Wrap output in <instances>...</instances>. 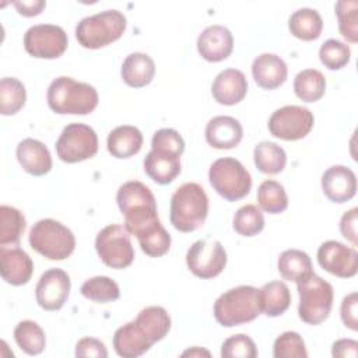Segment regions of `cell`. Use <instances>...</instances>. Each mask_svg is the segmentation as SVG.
Masks as SVG:
<instances>
[{
	"label": "cell",
	"mask_w": 358,
	"mask_h": 358,
	"mask_svg": "<svg viewBox=\"0 0 358 358\" xmlns=\"http://www.w3.org/2000/svg\"><path fill=\"white\" fill-rule=\"evenodd\" d=\"M116 201L124 217V228L134 235L141 250L150 257H161L171 248V235L158 218L157 201L148 186L138 180L123 183Z\"/></svg>",
	"instance_id": "1"
},
{
	"label": "cell",
	"mask_w": 358,
	"mask_h": 358,
	"mask_svg": "<svg viewBox=\"0 0 358 358\" xmlns=\"http://www.w3.org/2000/svg\"><path fill=\"white\" fill-rule=\"evenodd\" d=\"M48 105L57 115H88L98 106L96 90L71 77L60 76L48 88Z\"/></svg>",
	"instance_id": "2"
},
{
	"label": "cell",
	"mask_w": 358,
	"mask_h": 358,
	"mask_svg": "<svg viewBox=\"0 0 358 358\" xmlns=\"http://www.w3.org/2000/svg\"><path fill=\"white\" fill-rule=\"evenodd\" d=\"M208 214V197L204 189L194 182L179 186L171 197L169 220L175 229L193 232L203 227Z\"/></svg>",
	"instance_id": "3"
},
{
	"label": "cell",
	"mask_w": 358,
	"mask_h": 358,
	"mask_svg": "<svg viewBox=\"0 0 358 358\" xmlns=\"http://www.w3.org/2000/svg\"><path fill=\"white\" fill-rule=\"evenodd\" d=\"M262 313L259 289L239 285L221 294L214 302V317L224 327H234L255 320Z\"/></svg>",
	"instance_id": "4"
},
{
	"label": "cell",
	"mask_w": 358,
	"mask_h": 358,
	"mask_svg": "<svg viewBox=\"0 0 358 358\" xmlns=\"http://www.w3.org/2000/svg\"><path fill=\"white\" fill-rule=\"evenodd\" d=\"M126 17L119 10H105L83 18L76 27V38L85 49H99L117 41L126 31Z\"/></svg>",
	"instance_id": "5"
},
{
	"label": "cell",
	"mask_w": 358,
	"mask_h": 358,
	"mask_svg": "<svg viewBox=\"0 0 358 358\" xmlns=\"http://www.w3.org/2000/svg\"><path fill=\"white\" fill-rule=\"evenodd\" d=\"M28 239L31 248L49 260H64L76 249L74 234L66 225L52 218L35 222Z\"/></svg>",
	"instance_id": "6"
},
{
	"label": "cell",
	"mask_w": 358,
	"mask_h": 358,
	"mask_svg": "<svg viewBox=\"0 0 358 358\" xmlns=\"http://www.w3.org/2000/svg\"><path fill=\"white\" fill-rule=\"evenodd\" d=\"M296 288L299 294V319L312 326L323 323L333 308L334 292L331 284L313 273L296 282Z\"/></svg>",
	"instance_id": "7"
},
{
	"label": "cell",
	"mask_w": 358,
	"mask_h": 358,
	"mask_svg": "<svg viewBox=\"0 0 358 358\" xmlns=\"http://www.w3.org/2000/svg\"><path fill=\"white\" fill-rule=\"evenodd\" d=\"M208 180L213 189L228 201L246 197L252 189V176L241 161L225 157L215 159L208 169Z\"/></svg>",
	"instance_id": "8"
},
{
	"label": "cell",
	"mask_w": 358,
	"mask_h": 358,
	"mask_svg": "<svg viewBox=\"0 0 358 358\" xmlns=\"http://www.w3.org/2000/svg\"><path fill=\"white\" fill-rule=\"evenodd\" d=\"M95 250L102 263L110 268H126L134 260L130 234L119 224L108 225L98 232L95 238Z\"/></svg>",
	"instance_id": "9"
},
{
	"label": "cell",
	"mask_w": 358,
	"mask_h": 358,
	"mask_svg": "<svg viewBox=\"0 0 358 358\" xmlns=\"http://www.w3.org/2000/svg\"><path fill=\"white\" fill-rule=\"evenodd\" d=\"M98 152V136L84 123L67 124L56 141L57 157L67 164H76L92 158Z\"/></svg>",
	"instance_id": "10"
},
{
	"label": "cell",
	"mask_w": 358,
	"mask_h": 358,
	"mask_svg": "<svg viewBox=\"0 0 358 358\" xmlns=\"http://www.w3.org/2000/svg\"><path fill=\"white\" fill-rule=\"evenodd\" d=\"M313 123V113L308 108L287 105L271 113L267 126L271 136L285 141H295L306 137Z\"/></svg>",
	"instance_id": "11"
},
{
	"label": "cell",
	"mask_w": 358,
	"mask_h": 358,
	"mask_svg": "<svg viewBox=\"0 0 358 358\" xmlns=\"http://www.w3.org/2000/svg\"><path fill=\"white\" fill-rule=\"evenodd\" d=\"M186 264L196 277L210 280L225 268L227 252L220 241L199 239L187 249Z\"/></svg>",
	"instance_id": "12"
},
{
	"label": "cell",
	"mask_w": 358,
	"mask_h": 358,
	"mask_svg": "<svg viewBox=\"0 0 358 358\" xmlns=\"http://www.w3.org/2000/svg\"><path fill=\"white\" fill-rule=\"evenodd\" d=\"M69 45L66 31L53 24H38L27 29L24 48L28 55L36 59H57Z\"/></svg>",
	"instance_id": "13"
},
{
	"label": "cell",
	"mask_w": 358,
	"mask_h": 358,
	"mask_svg": "<svg viewBox=\"0 0 358 358\" xmlns=\"http://www.w3.org/2000/svg\"><path fill=\"white\" fill-rule=\"evenodd\" d=\"M317 263L336 277L351 278L358 271V253L338 241H326L317 249Z\"/></svg>",
	"instance_id": "14"
},
{
	"label": "cell",
	"mask_w": 358,
	"mask_h": 358,
	"mask_svg": "<svg viewBox=\"0 0 358 358\" xmlns=\"http://www.w3.org/2000/svg\"><path fill=\"white\" fill-rule=\"evenodd\" d=\"M70 289L71 281L69 274L62 268H49L41 275L35 287L36 302L48 312L59 310L66 303Z\"/></svg>",
	"instance_id": "15"
},
{
	"label": "cell",
	"mask_w": 358,
	"mask_h": 358,
	"mask_svg": "<svg viewBox=\"0 0 358 358\" xmlns=\"http://www.w3.org/2000/svg\"><path fill=\"white\" fill-rule=\"evenodd\" d=\"M199 55L211 63L225 60L234 49V36L224 25H210L201 31L197 38Z\"/></svg>",
	"instance_id": "16"
},
{
	"label": "cell",
	"mask_w": 358,
	"mask_h": 358,
	"mask_svg": "<svg viewBox=\"0 0 358 358\" xmlns=\"http://www.w3.org/2000/svg\"><path fill=\"white\" fill-rule=\"evenodd\" d=\"M323 194L337 204L351 200L357 193V176L348 166L333 165L322 175Z\"/></svg>",
	"instance_id": "17"
},
{
	"label": "cell",
	"mask_w": 358,
	"mask_h": 358,
	"mask_svg": "<svg viewBox=\"0 0 358 358\" xmlns=\"http://www.w3.org/2000/svg\"><path fill=\"white\" fill-rule=\"evenodd\" d=\"M34 273V262L29 255L14 246L7 249L0 248V274L1 278L11 285H25Z\"/></svg>",
	"instance_id": "18"
},
{
	"label": "cell",
	"mask_w": 358,
	"mask_h": 358,
	"mask_svg": "<svg viewBox=\"0 0 358 358\" xmlns=\"http://www.w3.org/2000/svg\"><path fill=\"white\" fill-rule=\"evenodd\" d=\"M211 94L221 105L232 106L242 102L248 94L246 76L238 69L222 70L213 81Z\"/></svg>",
	"instance_id": "19"
},
{
	"label": "cell",
	"mask_w": 358,
	"mask_h": 358,
	"mask_svg": "<svg viewBox=\"0 0 358 358\" xmlns=\"http://www.w3.org/2000/svg\"><path fill=\"white\" fill-rule=\"evenodd\" d=\"M206 141L217 150L235 148L243 137V129L239 120L232 116H215L206 126Z\"/></svg>",
	"instance_id": "20"
},
{
	"label": "cell",
	"mask_w": 358,
	"mask_h": 358,
	"mask_svg": "<svg viewBox=\"0 0 358 358\" xmlns=\"http://www.w3.org/2000/svg\"><path fill=\"white\" fill-rule=\"evenodd\" d=\"M252 76L260 88L275 90L285 83L288 67L280 56L262 53L252 63Z\"/></svg>",
	"instance_id": "21"
},
{
	"label": "cell",
	"mask_w": 358,
	"mask_h": 358,
	"mask_svg": "<svg viewBox=\"0 0 358 358\" xmlns=\"http://www.w3.org/2000/svg\"><path fill=\"white\" fill-rule=\"evenodd\" d=\"M21 168L32 176H43L52 169V157L48 147L35 138H24L15 150Z\"/></svg>",
	"instance_id": "22"
},
{
	"label": "cell",
	"mask_w": 358,
	"mask_h": 358,
	"mask_svg": "<svg viewBox=\"0 0 358 358\" xmlns=\"http://www.w3.org/2000/svg\"><path fill=\"white\" fill-rule=\"evenodd\" d=\"M152 343L138 329L136 322L120 326L113 334V348L119 357L136 358L145 354Z\"/></svg>",
	"instance_id": "23"
},
{
	"label": "cell",
	"mask_w": 358,
	"mask_h": 358,
	"mask_svg": "<svg viewBox=\"0 0 358 358\" xmlns=\"http://www.w3.org/2000/svg\"><path fill=\"white\" fill-rule=\"evenodd\" d=\"M144 172L158 185H169L180 173V157L151 150L143 161Z\"/></svg>",
	"instance_id": "24"
},
{
	"label": "cell",
	"mask_w": 358,
	"mask_h": 358,
	"mask_svg": "<svg viewBox=\"0 0 358 358\" xmlns=\"http://www.w3.org/2000/svg\"><path fill=\"white\" fill-rule=\"evenodd\" d=\"M120 74L123 81L131 88H143L148 85L155 74V63L147 55L134 52L123 60Z\"/></svg>",
	"instance_id": "25"
},
{
	"label": "cell",
	"mask_w": 358,
	"mask_h": 358,
	"mask_svg": "<svg viewBox=\"0 0 358 358\" xmlns=\"http://www.w3.org/2000/svg\"><path fill=\"white\" fill-rule=\"evenodd\" d=\"M108 151L112 157L123 159L136 155L143 147V134L136 126L123 124L113 129L106 140Z\"/></svg>",
	"instance_id": "26"
},
{
	"label": "cell",
	"mask_w": 358,
	"mask_h": 358,
	"mask_svg": "<svg viewBox=\"0 0 358 358\" xmlns=\"http://www.w3.org/2000/svg\"><path fill=\"white\" fill-rule=\"evenodd\" d=\"M134 322L152 344L161 341L171 330V317L162 306H147L141 309Z\"/></svg>",
	"instance_id": "27"
},
{
	"label": "cell",
	"mask_w": 358,
	"mask_h": 358,
	"mask_svg": "<svg viewBox=\"0 0 358 358\" xmlns=\"http://www.w3.org/2000/svg\"><path fill=\"white\" fill-rule=\"evenodd\" d=\"M262 313L270 317L281 316L291 305L289 288L282 281H270L259 289Z\"/></svg>",
	"instance_id": "28"
},
{
	"label": "cell",
	"mask_w": 358,
	"mask_h": 358,
	"mask_svg": "<svg viewBox=\"0 0 358 358\" xmlns=\"http://www.w3.org/2000/svg\"><path fill=\"white\" fill-rule=\"evenodd\" d=\"M280 275L287 281L299 282L305 277L313 274L312 260L308 253L299 249H287L278 256L277 262Z\"/></svg>",
	"instance_id": "29"
},
{
	"label": "cell",
	"mask_w": 358,
	"mask_h": 358,
	"mask_svg": "<svg viewBox=\"0 0 358 358\" xmlns=\"http://www.w3.org/2000/svg\"><path fill=\"white\" fill-rule=\"evenodd\" d=\"M289 32L301 41H315L323 29V20L313 8H298L288 20Z\"/></svg>",
	"instance_id": "30"
},
{
	"label": "cell",
	"mask_w": 358,
	"mask_h": 358,
	"mask_svg": "<svg viewBox=\"0 0 358 358\" xmlns=\"http://www.w3.org/2000/svg\"><path fill=\"white\" fill-rule=\"evenodd\" d=\"M256 168L267 175H277L284 171L287 164L285 151L273 141H260L253 150Z\"/></svg>",
	"instance_id": "31"
},
{
	"label": "cell",
	"mask_w": 358,
	"mask_h": 358,
	"mask_svg": "<svg viewBox=\"0 0 358 358\" xmlns=\"http://www.w3.org/2000/svg\"><path fill=\"white\" fill-rule=\"evenodd\" d=\"M25 228V217L18 208L0 206V246H18Z\"/></svg>",
	"instance_id": "32"
},
{
	"label": "cell",
	"mask_w": 358,
	"mask_h": 358,
	"mask_svg": "<svg viewBox=\"0 0 358 358\" xmlns=\"http://www.w3.org/2000/svg\"><path fill=\"white\" fill-rule=\"evenodd\" d=\"M294 91L301 101L316 102L324 95L326 78L316 69L302 70L294 80Z\"/></svg>",
	"instance_id": "33"
},
{
	"label": "cell",
	"mask_w": 358,
	"mask_h": 358,
	"mask_svg": "<svg viewBox=\"0 0 358 358\" xmlns=\"http://www.w3.org/2000/svg\"><path fill=\"white\" fill-rule=\"evenodd\" d=\"M17 345L28 355H38L45 350L46 337L42 327L34 320H21L14 327Z\"/></svg>",
	"instance_id": "34"
},
{
	"label": "cell",
	"mask_w": 358,
	"mask_h": 358,
	"mask_svg": "<svg viewBox=\"0 0 358 358\" xmlns=\"http://www.w3.org/2000/svg\"><path fill=\"white\" fill-rule=\"evenodd\" d=\"M27 101V90L15 77H3L0 81V113L11 116L20 112Z\"/></svg>",
	"instance_id": "35"
},
{
	"label": "cell",
	"mask_w": 358,
	"mask_h": 358,
	"mask_svg": "<svg viewBox=\"0 0 358 358\" xmlns=\"http://www.w3.org/2000/svg\"><path fill=\"white\" fill-rule=\"evenodd\" d=\"M257 203L263 211L268 214H280L288 207V196L280 182L267 179L259 185Z\"/></svg>",
	"instance_id": "36"
},
{
	"label": "cell",
	"mask_w": 358,
	"mask_h": 358,
	"mask_svg": "<svg viewBox=\"0 0 358 358\" xmlns=\"http://www.w3.org/2000/svg\"><path fill=\"white\" fill-rule=\"evenodd\" d=\"M80 291L84 298L98 303H108L119 299L120 296L119 285L106 275H96L85 280Z\"/></svg>",
	"instance_id": "37"
},
{
	"label": "cell",
	"mask_w": 358,
	"mask_h": 358,
	"mask_svg": "<svg viewBox=\"0 0 358 358\" xmlns=\"http://www.w3.org/2000/svg\"><path fill=\"white\" fill-rule=\"evenodd\" d=\"M232 228L242 236H255L264 228L263 213L255 204H245L235 213Z\"/></svg>",
	"instance_id": "38"
},
{
	"label": "cell",
	"mask_w": 358,
	"mask_h": 358,
	"mask_svg": "<svg viewBox=\"0 0 358 358\" xmlns=\"http://www.w3.org/2000/svg\"><path fill=\"white\" fill-rule=\"evenodd\" d=\"M338 29L344 39L351 43L358 41V3L355 0H340L336 3Z\"/></svg>",
	"instance_id": "39"
},
{
	"label": "cell",
	"mask_w": 358,
	"mask_h": 358,
	"mask_svg": "<svg viewBox=\"0 0 358 358\" xmlns=\"http://www.w3.org/2000/svg\"><path fill=\"white\" fill-rule=\"evenodd\" d=\"M319 59L329 70H340L350 63L351 50L347 43L338 39H327L319 49Z\"/></svg>",
	"instance_id": "40"
},
{
	"label": "cell",
	"mask_w": 358,
	"mask_h": 358,
	"mask_svg": "<svg viewBox=\"0 0 358 358\" xmlns=\"http://www.w3.org/2000/svg\"><path fill=\"white\" fill-rule=\"evenodd\" d=\"M274 358H306L308 351L302 337L296 331L280 334L273 345Z\"/></svg>",
	"instance_id": "41"
},
{
	"label": "cell",
	"mask_w": 358,
	"mask_h": 358,
	"mask_svg": "<svg viewBox=\"0 0 358 358\" xmlns=\"http://www.w3.org/2000/svg\"><path fill=\"white\" fill-rule=\"evenodd\" d=\"M257 354L255 341L242 333L228 337L221 345L222 358H256Z\"/></svg>",
	"instance_id": "42"
},
{
	"label": "cell",
	"mask_w": 358,
	"mask_h": 358,
	"mask_svg": "<svg viewBox=\"0 0 358 358\" xmlns=\"http://www.w3.org/2000/svg\"><path fill=\"white\" fill-rule=\"evenodd\" d=\"M151 150L180 157L185 151V141L179 131H176L175 129L165 127L154 133L151 140Z\"/></svg>",
	"instance_id": "43"
},
{
	"label": "cell",
	"mask_w": 358,
	"mask_h": 358,
	"mask_svg": "<svg viewBox=\"0 0 358 358\" xmlns=\"http://www.w3.org/2000/svg\"><path fill=\"white\" fill-rule=\"evenodd\" d=\"M357 306H358V294L354 291L343 298L341 308H340V316H341L344 326L354 331L358 330Z\"/></svg>",
	"instance_id": "44"
},
{
	"label": "cell",
	"mask_w": 358,
	"mask_h": 358,
	"mask_svg": "<svg viewBox=\"0 0 358 358\" xmlns=\"http://www.w3.org/2000/svg\"><path fill=\"white\" fill-rule=\"evenodd\" d=\"M76 357H95V358H106L108 350L105 344L94 337H84L78 340L76 345Z\"/></svg>",
	"instance_id": "45"
},
{
	"label": "cell",
	"mask_w": 358,
	"mask_h": 358,
	"mask_svg": "<svg viewBox=\"0 0 358 358\" xmlns=\"http://www.w3.org/2000/svg\"><path fill=\"white\" fill-rule=\"evenodd\" d=\"M357 220H358V208L354 207L345 211L340 220V231L341 235L350 241L354 246H357Z\"/></svg>",
	"instance_id": "46"
},
{
	"label": "cell",
	"mask_w": 358,
	"mask_h": 358,
	"mask_svg": "<svg viewBox=\"0 0 358 358\" xmlns=\"http://www.w3.org/2000/svg\"><path fill=\"white\" fill-rule=\"evenodd\" d=\"M331 355L337 358H355L358 355V341L352 338H340L334 341Z\"/></svg>",
	"instance_id": "47"
},
{
	"label": "cell",
	"mask_w": 358,
	"mask_h": 358,
	"mask_svg": "<svg viewBox=\"0 0 358 358\" xmlns=\"http://www.w3.org/2000/svg\"><path fill=\"white\" fill-rule=\"evenodd\" d=\"M46 3L43 0H29V1H15L14 7L24 17H35L42 13Z\"/></svg>",
	"instance_id": "48"
},
{
	"label": "cell",
	"mask_w": 358,
	"mask_h": 358,
	"mask_svg": "<svg viewBox=\"0 0 358 358\" xmlns=\"http://www.w3.org/2000/svg\"><path fill=\"white\" fill-rule=\"evenodd\" d=\"M201 355H206V357H210V352L207 350H203L200 347H193L190 350H186L183 351L182 357H201Z\"/></svg>",
	"instance_id": "49"
}]
</instances>
